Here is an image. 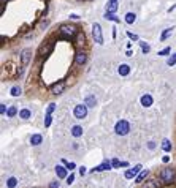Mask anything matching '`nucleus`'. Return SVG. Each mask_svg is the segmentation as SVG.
<instances>
[{
  "label": "nucleus",
  "instance_id": "f257e3e1",
  "mask_svg": "<svg viewBox=\"0 0 176 188\" xmlns=\"http://www.w3.org/2000/svg\"><path fill=\"white\" fill-rule=\"evenodd\" d=\"M59 32H60V37H62V38L70 40V38H73L75 35H78V27L72 25V24H64V25L59 29Z\"/></svg>",
  "mask_w": 176,
  "mask_h": 188
},
{
  "label": "nucleus",
  "instance_id": "f03ea898",
  "mask_svg": "<svg viewBox=\"0 0 176 188\" xmlns=\"http://www.w3.org/2000/svg\"><path fill=\"white\" fill-rule=\"evenodd\" d=\"M114 131H116V135L119 136H125V135H129V131H130V123L127 120H119L116 123V127H114Z\"/></svg>",
  "mask_w": 176,
  "mask_h": 188
},
{
  "label": "nucleus",
  "instance_id": "7ed1b4c3",
  "mask_svg": "<svg viewBox=\"0 0 176 188\" xmlns=\"http://www.w3.org/2000/svg\"><path fill=\"white\" fill-rule=\"evenodd\" d=\"M174 177H176V172H174L173 168H164L160 172V179L164 180L165 183H171L174 180Z\"/></svg>",
  "mask_w": 176,
  "mask_h": 188
},
{
  "label": "nucleus",
  "instance_id": "20e7f679",
  "mask_svg": "<svg viewBox=\"0 0 176 188\" xmlns=\"http://www.w3.org/2000/svg\"><path fill=\"white\" fill-rule=\"evenodd\" d=\"M92 37H94V40H95L97 44H103V33H102L100 24L95 22V24L92 25Z\"/></svg>",
  "mask_w": 176,
  "mask_h": 188
},
{
  "label": "nucleus",
  "instance_id": "39448f33",
  "mask_svg": "<svg viewBox=\"0 0 176 188\" xmlns=\"http://www.w3.org/2000/svg\"><path fill=\"white\" fill-rule=\"evenodd\" d=\"M54 49V41H46V43H43L40 46V49H38V54L41 55V57H46L48 54H51Z\"/></svg>",
  "mask_w": 176,
  "mask_h": 188
},
{
  "label": "nucleus",
  "instance_id": "423d86ee",
  "mask_svg": "<svg viewBox=\"0 0 176 188\" xmlns=\"http://www.w3.org/2000/svg\"><path fill=\"white\" fill-rule=\"evenodd\" d=\"M73 114H75V117L76 119H84V117L87 115V106L86 104H76V108H75V111H73Z\"/></svg>",
  "mask_w": 176,
  "mask_h": 188
},
{
  "label": "nucleus",
  "instance_id": "0eeeda50",
  "mask_svg": "<svg viewBox=\"0 0 176 188\" xmlns=\"http://www.w3.org/2000/svg\"><path fill=\"white\" fill-rule=\"evenodd\" d=\"M65 87H67L65 81H59V82H56V84L51 86V93L52 95H60L65 90Z\"/></svg>",
  "mask_w": 176,
  "mask_h": 188
},
{
  "label": "nucleus",
  "instance_id": "6e6552de",
  "mask_svg": "<svg viewBox=\"0 0 176 188\" xmlns=\"http://www.w3.org/2000/svg\"><path fill=\"white\" fill-rule=\"evenodd\" d=\"M30 59H32V49H24L22 52H21V65L22 66H27L29 65V62H30Z\"/></svg>",
  "mask_w": 176,
  "mask_h": 188
},
{
  "label": "nucleus",
  "instance_id": "1a4fd4ad",
  "mask_svg": "<svg viewBox=\"0 0 176 188\" xmlns=\"http://www.w3.org/2000/svg\"><path fill=\"white\" fill-rule=\"evenodd\" d=\"M86 60H87V54L86 52H83V51L76 52V55H75V63L76 65H84Z\"/></svg>",
  "mask_w": 176,
  "mask_h": 188
},
{
  "label": "nucleus",
  "instance_id": "9d476101",
  "mask_svg": "<svg viewBox=\"0 0 176 188\" xmlns=\"http://www.w3.org/2000/svg\"><path fill=\"white\" fill-rule=\"evenodd\" d=\"M141 171V164H137L135 168H132V169H129V171H125V179H133V177H137L138 176V172Z\"/></svg>",
  "mask_w": 176,
  "mask_h": 188
},
{
  "label": "nucleus",
  "instance_id": "9b49d317",
  "mask_svg": "<svg viewBox=\"0 0 176 188\" xmlns=\"http://www.w3.org/2000/svg\"><path fill=\"white\" fill-rule=\"evenodd\" d=\"M111 166H113V163L111 161H103L100 166H97V168H94L92 171H97V172H100V171H108V169H111Z\"/></svg>",
  "mask_w": 176,
  "mask_h": 188
},
{
  "label": "nucleus",
  "instance_id": "f8f14e48",
  "mask_svg": "<svg viewBox=\"0 0 176 188\" xmlns=\"http://www.w3.org/2000/svg\"><path fill=\"white\" fill-rule=\"evenodd\" d=\"M117 73L121 74V76H127V74L130 73V65H127V63H122V65H119V68H117Z\"/></svg>",
  "mask_w": 176,
  "mask_h": 188
},
{
  "label": "nucleus",
  "instance_id": "ddd939ff",
  "mask_svg": "<svg viewBox=\"0 0 176 188\" xmlns=\"http://www.w3.org/2000/svg\"><path fill=\"white\" fill-rule=\"evenodd\" d=\"M152 101H154V100H152V96H151V95H147V93L141 96V104H143L144 108H149V106H152Z\"/></svg>",
  "mask_w": 176,
  "mask_h": 188
},
{
  "label": "nucleus",
  "instance_id": "4468645a",
  "mask_svg": "<svg viewBox=\"0 0 176 188\" xmlns=\"http://www.w3.org/2000/svg\"><path fill=\"white\" fill-rule=\"evenodd\" d=\"M84 104H86L87 108H94L95 104H97L95 96H94V95H87V96H86V100H84Z\"/></svg>",
  "mask_w": 176,
  "mask_h": 188
},
{
  "label": "nucleus",
  "instance_id": "2eb2a0df",
  "mask_svg": "<svg viewBox=\"0 0 176 188\" xmlns=\"http://www.w3.org/2000/svg\"><path fill=\"white\" fill-rule=\"evenodd\" d=\"M56 174H57L59 179H65L67 177V168H64V166H56Z\"/></svg>",
  "mask_w": 176,
  "mask_h": 188
},
{
  "label": "nucleus",
  "instance_id": "dca6fc26",
  "mask_svg": "<svg viewBox=\"0 0 176 188\" xmlns=\"http://www.w3.org/2000/svg\"><path fill=\"white\" fill-rule=\"evenodd\" d=\"M173 35V27H170V29H165L164 32H162V35H160V41H167L168 38H170Z\"/></svg>",
  "mask_w": 176,
  "mask_h": 188
},
{
  "label": "nucleus",
  "instance_id": "f3484780",
  "mask_svg": "<svg viewBox=\"0 0 176 188\" xmlns=\"http://www.w3.org/2000/svg\"><path fill=\"white\" fill-rule=\"evenodd\" d=\"M116 10H117V0H108L107 11H108V13H114Z\"/></svg>",
  "mask_w": 176,
  "mask_h": 188
},
{
  "label": "nucleus",
  "instance_id": "a211bd4d",
  "mask_svg": "<svg viewBox=\"0 0 176 188\" xmlns=\"http://www.w3.org/2000/svg\"><path fill=\"white\" fill-rule=\"evenodd\" d=\"M41 142H43V138H41V135H32V138H30V144H32V145H40Z\"/></svg>",
  "mask_w": 176,
  "mask_h": 188
},
{
  "label": "nucleus",
  "instance_id": "6ab92c4d",
  "mask_svg": "<svg viewBox=\"0 0 176 188\" xmlns=\"http://www.w3.org/2000/svg\"><path fill=\"white\" fill-rule=\"evenodd\" d=\"M144 188H160V182L157 179H152V180H147Z\"/></svg>",
  "mask_w": 176,
  "mask_h": 188
},
{
  "label": "nucleus",
  "instance_id": "aec40b11",
  "mask_svg": "<svg viewBox=\"0 0 176 188\" xmlns=\"http://www.w3.org/2000/svg\"><path fill=\"white\" fill-rule=\"evenodd\" d=\"M147 174H149V171H147V169H144V171H141V172H140L138 174V176H137V180H135V182L137 183H141L143 182V180L147 177Z\"/></svg>",
  "mask_w": 176,
  "mask_h": 188
},
{
  "label": "nucleus",
  "instance_id": "412c9836",
  "mask_svg": "<svg viewBox=\"0 0 176 188\" xmlns=\"http://www.w3.org/2000/svg\"><path fill=\"white\" fill-rule=\"evenodd\" d=\"M19 117L22 120H27V119H30V117H32V112L29 109H22V111H19Z\"/></svg>",
  "mask_w": 176,
  "mask_h": 188
},
{
  "label": "nucleus",
  "instance_id": "4be33fe9",
  "mask_svg": "<svg viewBox=\"0 0 176 188\" xmlns=\"http://www.w3.org/2000/svg\"><path fill=\"white\" fill-rule=\"evenodd\" d=\"M72 135H73L75 138H80V136H83V128L80 127V125H75V127L72 128Z\"/></svg>",
  "mask_w": 176,
  "mask_h": 188
},
{
  "label": "nucleus",
  "instance_id": "5701e85b",
  "mask_svg": "<svg viewBox=\"0 0 176 188\" xmlns=\"http://www.w3.org/2000/svg\"><path fill=\"white\" fill-rule=\"evenodd\" d=\"M135 21H137V15H135V13L130 11V13L125 15V22H127V24H133Z\"/></svg>",
  "mask_w": 176,
  "mask_h": 188
},
{
  "label": "nucleus",
  "instance_id": "b1692460",
  "mask_svg": "<svg viewBox=\"0 0 176 188\" xmlns=\"http://www.w3.org/2000/svg\"><path fill=\"white\" fill-rule=\"evenodd\" d=\"M105 19H107V21H113V22H119V18L117 16H114V13H105V16H103Z\"/></svg>",
  "mask_w": 176,
  "mask_h": 188
},
{
  "label": "nucleus",
  "instance_id": "393cba45",
  "mask_svg": "<svg viewBox=\"0 0 176 188\" xmlns=\"http://www.w3.org/2000/svg\"><path fill=\"white\" fill-rule=\"evenodd\" d=\"M18 185V179L16 177H10L8 180H6V186L8 188H15Z\"/></svg>",
  "mask_w": 176,
  "mask_h": 188
},
{
  "label": "nucleus",
  "instance_id": "a878e982",
  "mask_svg": "<svg viewBox=\"0 0 176 188\" xmlns=\"http://www.w3.org/2000/svg\"><path fill=\"white\" fill-rule=\"evenodd\" d=\"M162 149L165 152H170L171 150V142L168 141V139H164V141H162Z\"/></svg>",
  "mask_w": 176,
  "mask_h": 188
},
{
  "label": "nucleus",
  "instance_id": "bb28decb",
  "mask_svg": "<svg viewBox=\"0 0 176 188\" xmlns=\"http://www.w3.org/2000/svg\"><path fill=\"white\" fill-rule=\"evenodd\" d=\"M16 112H18L16 106H10V108H8V111H6V117H15V115H16Z\"/></svg>",
  "mask_w": 176,
  "mask_h": 188
},
{
  "label": "nucleus",
  "instance_id": "cd10ccee",
  "mask_svg": "<svg viewBox=\"0 0 176 188\" xmlns=\"http://www.w3.org/2000/svg\"><path fill=\"white\" fill-rule=\"evenodd\" d=\"M140 46H141V51H143V54H147L151 51V46L147 44V43H144V41H140Z\"/></svg>",
  "mask_w": 176,
  "mask_h": 188
},
{
  "label": "nucleus",
  "instance_id": "c85d7f7f",
  "mask_svg": "<svg viewBox=\"0 0 176 188\" xmlns=\"http://www.w3.org/2000/svg\"><path fill=\"white\" fill-rule=\"evenodd\" d=\"M167 65H168V66H173V65H176V54H171L170 57H168V60H167Z\"/></svg>",
  "mask_w": 176,
  "mask_h": 188
},
{
  "label": "nucleus",
  "instance_id": "c756f323",
  "mask_svg": "<svg viewBox=\"0 0 176 188\" xmlns=\"http://www.w3.org/2000/svg\"><path fill=\"white\" fill-rule=\"evenodd\" d=\"M21 93H22V90H21V87H18V86L11 87V95H13V96H19Z\"/></svg>",
  "mask_w": 176,
  "mask_h": 188
},
{
  "label": "nucleus",
  "instance_id": "7c9ffc66",
  "mask_svg": "<svg viewBox=\"0 0 176 188\" xmlns=\"http://www.w3.org/2000/svg\"><path fill=\"white\" fill-rule=\"evenodd\" d=\"M51 122H52V115L46 112V117H45V127H49V125H51Z\"/></svg>",
  "mask_w": 176,
  "mask_h": 188
},
{
  "label": "nucleus",
  "instance_id": "2f4dec72",
  "mask_svg": "<svg viewBox=\"0 0 176 188\" xmlns=\"http://www.w3.org/2000/svg\"><path fill=\"white\" fill-rule=\"evenodd\" d=\"M170 52H171V47H165V49L159 51V55H168Z\"/></svg>",
  "mask_w": 176,
  "mask_h": 188
},
{
  "label": "nucleus",
  "instance_id": "473e14b6",
  "mask_svg": "<svg viewBox=\"0 0 176 188\" xmlns=\"http://www.w3.org/2000/svg\"><path fill=\"white\" fill-rule=\"evenodd\" d=\"M56 109V104L54 103H49V106H48V109H46V112L48 114H52V111Z\"/></svg>",
  "mask_w": 176,
  "mask_h": 188
},
{
  "label": "nucleus",
  "instance_id": "72a5a7b5",
  "mask_svg": "<svg viewBox=\"0 0 176 188\" xmlns=\"http://www.w3.org/2000/svg\"><path fill=\"white\" fill-rule=\"evenodd\" d=\"M111 163H113V168H119L121 166V161H119L117 158H114V160H111Z\"/></svg>",
  "mask_w": 176,
  "mask_h": 188
},
{
  "label": "nucleus",
  "instance_id": "f704fd0d",
  "mask_svg": "<svg viewBox=\"0 0 176 188\" xmlns=\"http://www.w3.org/2000/svg\"><path fill=\"white\" fill-rule=\"evenodd\" d=\"M83 43H84V35L78 33V41H76V44H83Z\"/></svg>",
  "mask_w": 176,
  "mask_h": 188
},
{
  "label": "nucleus",
  "instance_id": "c9c22d12",
  "mask_svg": "<svg viewBox=\"0 0 176 188\" xmlns=\"http://www.w3.org/2000/svg\"><path fill=\"white\" fill-rule=\"evenodd\" d=\"M127 37L132 38V40H135V41H138V37H137L135 33H132V32H127Z\"/></svg>",
  "mask_w": 176,
  "mask_h": 188
},
{
  "label": "nucleus",
  "instance_id": "e433bc0d",
  "mask_svg": "<svg viewBox=\"0 0 176 188\" xmlns=\"http://www.w3.org/2000/svg\"><path fill=\"white\" fill-rule=\"evenodd\" d=\"M147 149H149V150H154V149H156V142H147Z\"/></svg>",
  "mask_w": 176,
  "mask_h": 188
},
{
  "label": "nucleus",
  "instance_id": "4c0bfd02",
  "mask_svg": "<svg viewBox=\"0 0 176 188\" xmlns=\"http://www.w3.org/2000/svg\"><path fill=\"white\" fill-rule=\"evenodd\" d=\"M73 182H75V176H73V174H72V176H70V177L67 179V183H68V185H72Z\"/></svg>",
  "mask_w": 176,
  "mask_h": 188
},
{
  "label": "nucleus",
  "instance_id": "58836bf2",
  "mask_svg": "<svg viewBox=\"0 0 176 188\" xmlns=\"http://www.w3.org/2000/svg\"><path fill=\"white\" fill-rule=\"evenodd\" d=\"M75 168H76V164H75V163H67V169L72 171V169H75Z\"/></svg>",
  "mask_w": 176,
  "mask_h": 188
},
{
  "label": "nucleus",
  "instance_id": "ea45409f",
  "mask_svg": "<svg viewBox=\"0 0 176 188\" xmlns=\"http://www.w3.org/2000/svg\"><path fill=\"white\" fill-rule=\"evenodd\" d=\"M49 188H59V180H56V182H52L51 185H49Z\"/></svg>",
  "mask_w": 176,
  "mask_h": 188
},
{
  "label": "nucleus",
  "instance_id": "a19ab883",
  "mask_svg": "<svg viewBox=\"0 0 176 188\" xmlns=\"http://www.w3.org/2000/svg\"><path fill=\"white\" fill-rule=\"evenodd\" d=\"M0 112H2V114H5V112H6V108H5V104H2V106H0Z\"/></svg>",
  "mask_w": 176,
  "mask_h": 188
},
{
  "label": "nucleus",
  "instance_id": "79ce46f5",
  "mask_svg": "<svg viewBox=\"0 0 176 188\" xmlns=\"http://www.w3.org/2000/svg\"><path fill=\"white\" fill-rule=\"evenodd\" d=\"M80 174H81V176H84V174H86V168H84V166H83V168H80Z\"/></svg>",
  "mask_w": 176,
  "mask_h": 188
},
{
  "label": "nucleus",
  "instance_id": "37998d69",
  "mask_svg": "<svg viewBox=\"0 0 176 188\" xmlns=\"http://www.w3.org/2000/svg\"><path fill=\"white\" fill-rule=\"evenodd\" d=\"M125 55H127V57H132V55H133V52H132V51H130V49H129V51H127V52H125Z\"/></svg>",
  "mask_w": 176,
  "mask_h": 188
},
{
  "label": "nucleus",
  "instance_id": "c03bdc74",
  "mask_svg": "<svg viewBox=\"0 0 176 188\" xmlns=\"http://www.w3.org/2000/svg\"><path fill=\"white\" fill-rule=\"evenodd\" d=\"M162 160H164V163H168V161H170V157H164Z\"/></svg>",
  "mask_w": 176,
  "mask_h": 188
},
{
  "label": "nucleus",
  "instance_id": "a18cd8bd",
  "mask_svg": "<svg viewBox=\"0 0 176 188\" xmlns=\"http://www.w3.org/2000/svg\"><path fill=\"white\" fill-rule=\"evenodd\" d=\"M2 2H8V0H2Z\"/></svg>",
  "mask_w": 176,
  "mask_h": 188
}]
</instances>
